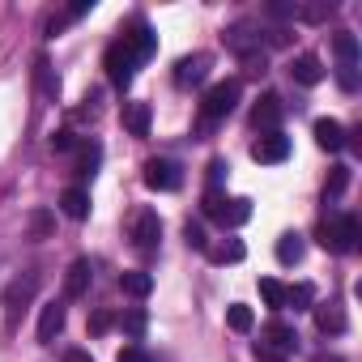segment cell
I'll return each instance as SVG.
<instances>
[{
    "mask_svg": "<svg viewBox=\"0 0 362 362\" xmlns=\"http://www.w3.org/2000/svg\"><path fill=\"white\" fill-rule=\"evenodd\" d=\"M115 362H153V358H149V354H145V349H141V345H124V349H119V358H115Z\"/></svg>",
    "mask_w": 362,
    "mask_h": 362,
    "instance_id": "obj_31",
    "label": "cell"
},
{
    "mask_svg": "<svg viewBox=\"0 0 362 362\" xmlns=\"http://www.w3.org/2000/svg\"><path fill=\"white\" fill-rule=\"evenodd\" d=\"M337 86L345 94H354L358 90V64H337Z\"/></svg>",
    "mask_w": 362,
    "mask_h": 362,
    "instance_id": "obj_27",
    "label": "cell"
},
{
    "mask_svg": "<svg viewBox=\"0 0 362 362\" xmlns=\"http://www.w3.org/2000/svg\"><path fill=\"white\" fill-rule=\"evenodd\" d=\"M290 77H294L298 86H320V81H324V60L311 56V52H303V56L290 60Z\"/></svg>",
    "mask_w": 362,
    "mask_h": 362,
    "instance_id": "obj_11",
    "label": "cell"
},
{
    "mask_svg": "<svg viewBox=\"0 0 362 362\" xmlns=\"http://www.w3.org/2000/svg\"><path fill=\"white\" fill-rule=\"evenodd\" d=\"M205 218L222 222V226H243L252 218V201L247 197H222L218 188L205 192Z\"/></svg>",
    "mask_w": 362,
    "mask_h": 362,
    "instance_id": "obj_3",
    "label": "cell"
},
{
    "mask_svg": "<svg viewBox=\"0 0 362 362\" xmlns=\"http://www.w3.org/2000/svg\"><path fill=\"white\" fill-rule=\"evenodd\" d=\"M60 214H64L69 222H86V218H90V197H86L81 188H64V192H60Z\"/></svg>",
    "mask_w": 362,
    "mask_h": 362,
    "instance_id": "obj_16",
    "label": "cell"
},
{
    "mask_svg": "<svg viewBox=\"0 0 362 362\" xmlns=\"http://www.w3.org/2000/svg\"><path fill=\"white\" fill-rule=\"evenodd\" d=\"M209 56L205 52H197V56H184V60H179L175 64V86H201L205 77H209Z\"/></svg>",
    "mask_w": 362,
    "mask_h": 362,
    "instance_id": "obj_10",
    "label": "cell"
},
{
    "mask_svg": "<svg viewBox=\"0 0 362 362\" xmlns=\"http://www.w3.org/2000/svg\"><path fill=\"white\" fill-rule=\"evenodd\" d=\"M119 290H124V294H132V298H145V294L153 290V277H149L145 269H132V273H124V277H119Z\"/></svg>",
    "mask_w": 362,
    "mask_h": 362,
    "instance_id": "obj_18",
    "label": "cell"
},
{
    "mask_svg": "<svg viewBox=\"0 0 362 362\" xmlns=\"http://www.w3.org/2000/svg\"><path fill=\"white\" fill-rule=\"evenodd\" d=\"M107 328H111V311H94V315H90V332H94V337H103Z\"/></svg>",
    "mask_w": 362,
    "mask_h": 362,
    "instance_id": "obj_33",
    "label": "cell"
},
{
    "mask_svg": "<svg viewBox=\"0 0 362 362\" xmlns=\"http://www.w3.org/2000/svg\"><path fill=\"white\" fill-rule=\"evenodd\" d=\"M281 115H286L281 98H277V94H264V98H260V103L252 107V128H256V132H277Z\"/></svg>",
    "mask_w": 362,
    "mask_h": 362,
    "instance_id": "obj_7",
    "label": "cell"
},
{
    "mask_svg": "<svg viewBox=\"0 0 362 362\" xmlns=\"http://www.w3.org/2000/svg\"><path fill=\"white\" fill-rule=\"evenodd\" d=\"M119 328L128 332V341H141V337H145V328H149V315H145L141 307H132V311L119 320Z\"/></svg>",
    "mask_w": 362,
    "mask_h": 362,
    "instance_id": "obj_25",
    "label": "cell"
},
{
    "mask_svg": "<svg viewBox=\"0 0 362 362\" xmlns=\"http://www.w3.org/2000/svg\"><path fill=\"white\" fill-rule=\"evenodd\" d=\"M277 260L281 264H298L303 260V239L298 235H281L277 239Z\"/></svg>",
    "mask_w": 362,
    "mask_h": 362,
    "instance_id": "obj_22",
    "label": "cell"
},
{
    "mask_svg": "<svg viewBox=\"0 0 362 362\" xmlns=\"http://www.w3.org/2000/svg\"><path fill=\"white\" fill-rule=\"evenodd\" d=\"M124 128L132 136H145L149 132V103H128L124 107Z\"/></svg>",
    "mask_w": 362,
    "mask_h": 362,
    "instance_id": "obj_17",
    "label": "cell"
},
{
    "mask_svg": "<svg viewBox=\"0 0 362 362\" xmlns=\"http://www.w3.org/2000/svg\"><path fill=\"white\" fill-rule=\"evenodd\" d=\"M179 184H184V175H179V166L170 158H149L145 162V188L153 192H175Z\"/></svg>",
    "mask_w": 362,
    "mask_h": 362,
    "instance_id": "obj_5",
    "label": "cell"
},
{
    "mask_svg": "<svg viewBox=\"0 0 362 362\" xmlns=\"http://www.w3.org/2000/svg\"><path fill=\"white\" fill-rule=\"evenodd\" d=\"M52 149H56V153H69V149H77V136H73V132H56V136H52Z\"/></svg>",
    "mask_w": 362,
    "mask_h": 362,
    "instance_id": "obj_32",
    "label": "cell"
},
{
    "mask_svg": "<svg viewBox=\"0 0 362 362\" xmlns=\"http://www.w3.org/2000/svg\"><path fill=\"white\" fill-rule=\"evenodd\" d=\"M239 98H243V81H239V77L209 86V94L201 98V128H214V124H222V119L235 111V103H239Z\"/></svg>",
    "mask_w": 362,
    "mask_h": 362,
    "instance_id": "obj_2",
    "label": "cell"
},
{
    "mask_svg": "<svg viewBox=\"0 0 362 362\" xmlns=\"http://www.w3.org/2000/svg\"><path fill=\"white\" fill-rule=\"evenodd\" d=\"M158 239H162V222H158V214H153V209L136 214V222H132V243H136V252H153Z\"/></svg>",
    "mask_w": 362,
    "mask_h": 362,
    "instance_id": "obj_8",
    "label": "cell"
},
{
    "mask_svg": "<svg viewBox=\"0 0 362 362\" xmlns=\"http://www.w3.org/2000/svg\"><path fill=\"white\" fill-rule=\"evenodd\" d=\"M332 52H337V60H341V64H358V39H354L349 30H337Z\"/></svg>",
    "mask_w": 362,
    "mask_h": 362,
    "instance_id": "obj_20",
    "label": "cell"
},
{
    "mask_svg": "<svg viewBox=\"0 0 362 362\" xmlns=\"http://www.w3.org/2000/svg\"><path fill=\"white\" fill-rule=\"evenodd\" d=\"M358 235H362V226H358L354 214H341L337 222H324V226H320V243H324L328 252H337V256H349V252L358 247Z\"/></svg>",
    "mask_w": 362,
    "mask_h": 362,
    "instance_id": "obj_4",
    "label": "cell"
},
{
    "mask_svg": "<svg viewBox=\"0 0 362 362\" xmlns=\"http://www.w3.org/2000/svg\"><path fill=\"white\" fill-rule=\"evenodd\" d=\"M35 290H39V277H35V273H26L22 281H13V286H9V294H5V307H9V324H13V320H18V311H22V307L35 298Z\"/></svg>",
    "mask_w": 362,
    "mask_h": 362,
    "instance_id": "obj_13",
    "label": "cell"
},
{
    "mask_svg": "<svg viewBox=\"0 0 362 362\" xmlns=\"http://www.w3.org/2000/svg\"><path fill=\"white\" fill-rule=\"evenodd\" d=\"M315 311V328L324 332V337H341L345 332V311L337 307V303H320V307H311Z\"/></svg>",
    "mask_w": 362,
    "mask_h": 362,
    "instance_id": "obj_14",
    "label": "cell"
},
{
    "mask_svg": "<svg viewBox=\"0 0 362 362\" xmlns=\"http://www.w3.org/2000/svg\"><path fill=\"white\" fill-rule=\"evenodd\" d=\"M315 145L320 149H328V153H337V149H345V128L337 124V119H315Z\"/></svg>",
    "mask_w": 362,
    "mask_h": 362,
    "instance_id": "obj_15",
    "label": "cell"
},
{
    "mask_svg": "<svg viewBox=\"0 0 362 362\" xmlns=\"http://www.w3.org/2000/svg\"><path fill=\"white\" fill-rule=\"evenodd\" d=\"M35 81H39V94H43V98H56V94H60V77L52 73V64H47V60H39V64H35Z\"/></svg>",
    "mask_w": 362,
    "mask_h": 362,
    "instance_id": "obj_21",
    "label": "cell"
},
{
    "mask_svg": "<svg viewBox=\"0 0 362 362\" xmlns=\"http://www.w3.org/2000/svg\"><path fill=\"white\" fill-rule=\"evenodd\" d=\"M260 298L273 307V311H286V286L273 281V277H260Z\"/></svg>",
    "mask_w": 362,
    "mask_h": 362,
    "instance_id": "obj_24",
    "label": "cell"
},
{
    "mask_svg": "<svg viewBox=\"0 0 362 362\" xmlns=\"http://www.w3.org/2000/svg\"><path fill=\"white\" fill-rule=\"evenodd\" d=\"M153 52H158V35L136 18V22H132V26H128V30L107 47V56H103V69H107L111 86H119V90H124V86L136 77V69H141Z\"/></svg>",
    "mask_w": 362,
    "mask_h": 362,
    "instance_id": "obj_1",
    "label": "cell"
},
{
    "mask_svg": "<svg viewBox=\"0 0 362 362\" xmlns=\"http://www.w3.org/2000/svg\"><path fill=\"white\" fill-rule=\"evenodd\" d=\"M315 362H341V358H337V354H320Z\"/></svg>",
    "mask_w": 362,
    "mask_h": 362,
    "instance_id": "obj_36",
    "label": "cell"
},
{
    "mask_svg": "<svg viewBox=\"0 0 362 362\" xmlns=\"http://www.w3.org/2000/svg\"><path fill=\"white\" fill-rule=\"evenodd\" d=\"M64 320H69V311H64V303H60V298L43 303V311H39V341H43V345H52V341L64 332Z\"/></svg>",
    "mask_w": 362,
    "mask_h": 362,
    "instance_id": "obj_9",
    "label": "cell"
},
{
    "mask_svg": "<svg viewBox=\"0 0 362 362\" xmlns=\"http://www.w3.org/2000/svg\"><path fill=\"white\" fill-rule=\"evenodd\" d=\"M345 184H349V166H332V175H328V197H341Z\"/></svg>",
    "mask_w": 362,
    "mask_h": 362,
    "instance_id": "obj_28",
    "label": "cell"
},
{
    "mask_svg": "<svg viewBox=\"0 0 362 362\" xmlns=\"http://www.w3.org/2000/svg\"><path fill=\"white\" fill-rule=\"evenodd\" d=\"M286 307H294V311H307V307H315V286H307V281H298V286H286Z\"/></svg>",
    "mask_w": 362,
    "mask_h": 362,
    "instance_id": "obj_19",
    "label": "cell"
},
{
    "mask_svg": "<svg viewBox=\"0 0 362 362\" xmlns=\"http://www.w3.org/2000/svg\"><path fill=\"white\" fill-rule=\"evenodd\" d=\"M64 362H94V358H90L86 349H69V354H64Z\"/></svg>",
    "mask_w": 362,
    "mask_h": 362,
    "instance_id": "obj_35",
    "label": "cell"
},
{
    "mask_svg": "<svg viewBox=\"0 0 362 362\" xmlns=\"http://www.w3.org/2000/svg\"><path fill=\"white\" fill-rule=\"evenodd\" d=\"M98 158H103V149H98V145H86V149H81V175H94Z\"/></svg>",
    "mask_w": 362,
    "mask_h": 362,
    "instance_id": "obj_29",
    "label": "cell"
},
{
    "mask_svg": "<svg viewBox=\"0 0 362 362\" xmlns=\"http://www.w3.org/2000/svg\"><path fill=\"white\" fill-rule=\"evenodd\" d=\"M226 170H230V166H226L222 158H214V162H209V184H214V188L222 184V175H226Z\"/></svg>",
    "mask_w": 362,
    "mask_h": 362,
    "instance_id": "obj_34",
    "label": "cell"
},
{
    "mask_svg": "<svg viewBox=\"0 0 362 362\" xmlns=\"http://www.w3.org/2000/svg\"><path fill=\"white\" fill-rule=\"evenodd\" d=\"M184 239H188V247H197V252H205V243H209V239H205V230H201L197 222H188V226H184Z\"/></svg>",
    "mask_w": 362,
    "mask_h": 362,
    "instance_id": "obj_30",
    "label": "cell"
},
{
    "mask_svg": "<svg viewBox=\"0 0 362 362\" xmlns=\"http://www.w3.org/2000/svg\"><path fill=\"white\" fill-rule=\"evenodd\" d=\"M243 256H247V247H243L239 239H230V243H222V247H214V252H209V260H214V264H239Z\"/></svg>",
    "mask_w": 362,
    "mask_h": 362,
    "instance_id": "obj_23",
    "label": "cell"
},
{
    "mask_svg": "<svg viewBox=\"0 0 362 362\" xmlns=\"http://www.w3.org/2000/svg\"><path fill=\"white\" fill-rule=\"evenodd\" d=\"M90 281H94L90 260H86V256H81V260H73V264H69V273H64V298H86V294H90Z\"/></svg>",
    "mask_w": 362,
    "mask_h": 362,
    "instance_id": "obj_12",
    "label": "cell"
},
{
    "mask_svg": "<svg viewBox=\"0 0 362 362\" xmlns=\"http://www.w3.org/2000/svg\"><path fill=\"white\" fill-rule=\"evenodd\" d=\"M252 158L260 162V166H277V162H286L290 158V136L277 128V132H260V141L252 145Z\"/></svg>",
    "mask_w": 362,
    "mask_h": 362,
    "instance_id": "obj_6",
    "label": "cell"
},
{
    "mask_svg": "<svg viewBox=\"0 0 362 362\" xmlns=\"http://www.w3.org/2000/svg\"><path fill=\"white\" fill-rule=\"evenodd\" d=\"M226 324H230L235 332H252V328H256V315H252V307H243V303H235V307L226 311Z\"/></svg>",
    "mask_w": 362,
    "mask_h": 362,
    "instance_id": "obj_26",
    "label": "cell"
}]
</instances>
